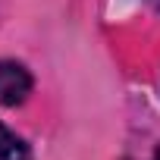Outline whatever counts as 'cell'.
<instances>
[{
  "instance_id": "6da1fadb",
  "label": "cell",
  "mask_w": 160,
  "mask_h": 160,
  "mask_svg": "<svg viewBox=\"0 0 160 160\" xmlns=\"http://www.w3.org/2000/svg\"><path fill=\"white\" fill-rule=\"evenodd\" d=\"M32 91V75L16 60H0V104L19 107Z\"/></svg>"
},
{
  "instance_id": "7a4b0ae2",
  "label": "cell",
  "mask_w": 160,
  "mask_h": 160,
  "mask_svg": "<svg viewBox=\"0 0 160 160\" xmlns=\"http://www.w3.org/2000/svg\"><path fill=\"white\" fill-rule=\"evenodd\" d=\"M0 160H32L22 138H16L3 122H0Z\"/></svg>"
},
{
  "instance_id": "3957f363",
  "label": "cell",
  "mask_w": 160,
  "mask_h": 160,
  "mask_svg": "<svg viewBox=\"0 0 160 160\" xmlns=\"http://www.w3.org/2000/svg\"><path fill=\"white\" fill-rule=\"evenodd\" d=\"M151 7H154V10H157V13H160V0H151Z\"/></svg>"
},
{
  "instance_id": "277c9868",
  "label": "cell",
  "mask_w": 160,
  "mask_h": 160,
  "mask_svg": "<svg viewBox=\"0 0 160 160\" xmlns=\"http://www.w3.org/2000/svg\"><path fill=\"white\" fill-rule=\"evenodd\" d=\"M157 160H160V151H157Z\"/></svg>"
}]
</instances>
